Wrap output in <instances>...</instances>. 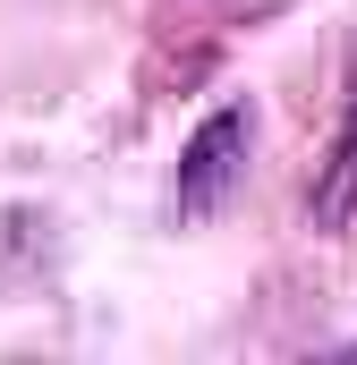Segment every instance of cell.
Segmentation results:
<instances>
[{"mask_svg": "<svg viewBox=\"0 0 357 365\" xmlns=\"http://www.w3.org/2000/svg\"><path fill=\"white\" fill-rule=\"evenodd\" d=\"M306 212H315V230H341L357 212V93H349V119H341V145H332V162H323V179L306 195Z\"/></svg>", "mask_w": 357, "mask_h": 365, "instance_id": "cell-2", "label": "cell"}, {"mask_svg": "<svg viewBox=\"0 0 357 365\" xmlns=\"http://www.w3.org/2000/svg\"><path fill=\"white\" fill-rule=\"evenodd\" d=\"M247 145H256V110H247V102H221V110L187 136L178 179H171V212L178 221H213V212L230 204V187L247 170Z\"/></svg>", "mask_w": 357, "mask_h": 365, "instance_id": "cell-1", "label": "cell"}]
</instances>
